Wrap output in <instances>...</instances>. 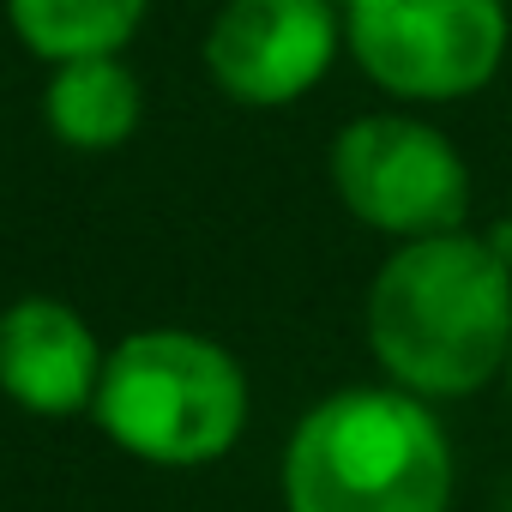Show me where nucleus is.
<instances>
[{"label":"nucleus","instance_id":"1","mask_svg":"<svg viewBox=\"0 0 512 512\" xmlns=\"http://www.w3.org/2000/svg\"><path fill=\"white\" fill-rule=\"evenodd\" d=\"M380 374L428 404L476 398L512 356V247L476 229L398 241L362 302Z\"/></svg>","mask_w":512,"mask_h":512},{"label":"nucleus","instance_id":"2","mask_svg":"<svg viewBox=\"0 0 512 512\" xmlns=\"http://www.w3.org/2000/svg\"><path fill=\"white\" fill-rule=\"evenodd\" d=\"M452 440L404 386H338L284 440V512H446Z\"/></svg>","mask_w":512,"mask_h":512},{"label":"nucleus","instance_id":"3","mask_svg":"<svg viewBox=\"0 0 512 512\" xmlns=\"http://www.w3.org/2000/svg\"><path fill=\"white\" fill-rule=\"evenodd\" d=\"M253 416L247 368L205 332L145 326L103 356L91 422L151 470H199L241 446Z\"/></svg>","mask_w":512,"mask_h":512},{"label":"nucleus","instance_id":"4","mask_svg":"<svg viewBox=\"0 0 512 512\" xmlns=\"http://www.w3.org/2000/svg\"><path fill=\"white\" fill-rule=\"evenodd\" d=\"M344 49L368 85L404 103L476 97L506 49V0H344Z\"/></svg>","mask_w":512,"mask_h":512},{"label":"nucleus","instance_id":"5","mask_svg":"<svg viewBox=\"0 0 512 512\" xmlns=\"http://www.w3.org/2000/svg\"><path fill=\"white\" fill-rule=\"evenodd\" d=\"M326 175L338 205L374 235L422 241L470 229V163L422 115L374 109L344 121L326 151Z\"/></svg>","mask_w":512,"mask_h":512},{"label":"nucleus","instance_id":"6","mask_svg":"<svg viewBox=\"0 0 512 512\" xmlns=\"http://www.w3.org/2000/svg\"><path fill=\"white\" fill-rule=\"evenodd\" d=\"M344 55V7L332 0H223L205 25V79L241 109L302 103Z\"/></svg>","mask_w":512,"mask_h":512},{"label":"nucleus","instance_id":"7","mask_svg":"<svg viewBox=\"0 0 512 512\" xmlns=\"http://www.w3.org/2000/svg\"><path fill=\"white\" fill-rule=\"evenodd\" d=\"M103 356L91 320L61 296H19L0 308V398L25 416H85L97 404Z\"/></svg>","mask_w":512,"mask_h":512},{"label":"nucleus","instance_id":"8","mask_svg":"<svg viewBox=\"0 0 512 512\" xmlns=\"http://www.w3.org/2000/svg\"><path fill=\"white\" fill-rule=\"evenodd\" d=\"M145 97L139 79L121 55H91V61H61L49 67L43 85V121L61 145L73 151H115L139 133Z\"/></svg>","mask_w":512,"mask_h":512},{"label":"nucleus","instance_id":"9","mask_svg":"<svg viewBox=\"0 0 512 512\" xmlns=\"http://www.w3.org/2000/svg\"><path fill=\"white\" fill-rule=\"evenodd\" d=\"M7 7V25L13 37L61 67V61H91V55H121L145 13H151V0H0Z\"/></svg>","mask_w":512,"mask_h":512},{"label":"nucleus","instance_id":"10","mask_svg":"<svg viewBox=\"0 0 512 512\" xmlns=\"http://www.w3.org/2000/svg\"><path fill=\"white\" fill-rule=\"evenodd\" d=\"M500 380H506V398H512V356H506V374H500Z\"/></svg>","mask_w":512,"mask_h":512}]
</instances>
